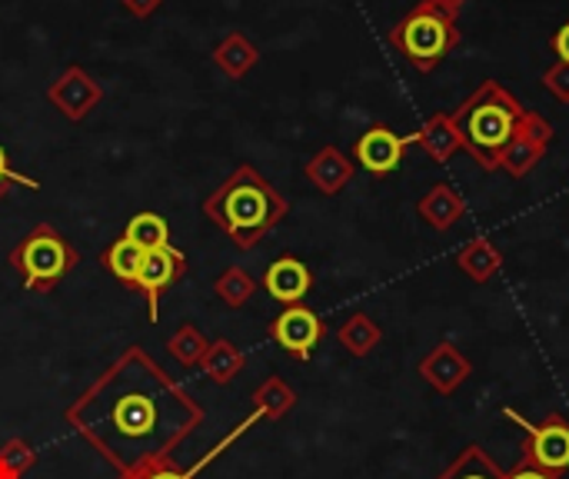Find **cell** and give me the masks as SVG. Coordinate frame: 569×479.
Segmentation results:
<instances>
[{
    "label": "cell",
    "instance_id": "obj_24",
    "mask_svg": "<svg viewBox=\"0 0 569 479\" xmlns=\"http://www.w3.org/2000/svg\"><path fill=\"white\" fill-rule=\"evenodd\" d=\"M207 350H210V340H207V337L200 333V327H193V323L177 327V330L170 333V340H167V353H170L183 370L200 367L203 357H207Z\"/></svg>",
    "mask_w": 569,
    "mask_h": 479
},
{
    "label": "cell",
    "instance_id": "obj_26",
    "mask_svg": "<svg viewBox=\"0 0 569 479\" xmlns=\"http://www.w3.org/2000/svg\"><path fill=\"white\" fill-rule=\"evenodd\" d=\"M213 293L223 300V307L240 310L253 300L257 293V280L243 270V267H227L217 280H213Z\"/></svg>",
    "mask_w": 569,
    "mask_h": 479
},
{
    "label": "cell",
    "instance_id": "obj_17",
    "mask_svg": "<svg viewBox=\"0 0 569 479\" xmlns=\"http://www.w3.org/2000/svg\"><path fill=\"white\" fill-rule=\"evenodd\" d=\"M257 60H260L257 43H253L247 33H240V30H230V33L213 47V67H217L223 77H230V80H243V77L257 67Z\"/></svg>",
    "mask_w": 569,
    "mask_h": 479
},
{
    "label": "cell",
    "instance_id": "obj_3",
    "mask_svg": "<svg viewBox=\"0 0 569 479\" xmlns=\"http://www.w3.org/2000/svg\"><path fill=\"white\" fill-rule=\"evenodd\" d=\"M390 47L420 73H433L463 40L460 23L453 13L440 10L430 0H420L407 17H400L390 33Z\"/></svg>",
    "mask_w": 569,
    "mask_h": 479
},
{
    "label": "cell",
    "instance_id": "obj_5",
    "mask_svg": "<svg viewBox=\"0 0 569 479\" xmlns=\"http://www.w3.org/2000/svg\"><path fill=\"white\" fill-rule=\"evenodd\" d=\"M503 417L510 423H517L523 430V463L537 467V470H547V473H557L563 477L569 473V420L563 413H550L547 420L533 423L527 420L523 413L517 410H503Z\"/></svg>",
    "mask_w": 569,
    "mask_h": 479
},
{
    "label": "cell",
    "instance_id": "obj_12",
    "mask_svg": "<svg viewBox=\"0 0 569 479\" xmlns=\"http://www.w3.org/2000/svg\"><path fill=\"white\" fill-rule=\"evenodd\" d=\"M473 373V363L463 357V350L457 343H440L433 347L423 360H420V377L430 383V390H437L440 397L457 393Z\"/></svg>",
    "mask_w": 569,
    "mask_h": 479
},
{
    "label": "cell",
    "instance_id": "obj_16",
    "mask_svg": "<svg viewBox=\"0 0 569 479\" xmlns=\"http://www.w3.org/2000/svg\"><path fill=\"white\" fill-rule=\"evenodd\" d=\"M407 140H410V147L417 143L433 163H447L457 150H463L460 130L453 123V113H443V110L433 113V117H427L417 133H407Z\"/></svg>",
    "mask_w": 569,
    "mask_h": 479
},
{
    "label": "cell",
    "instance_id": "obj_11",
    "mask_svg": "<svg viewBox=\"0 0 569 479\" xmlns=\"http://www.w3.org/2000/svg\"><path fill=\"white\" fill-rule=\"evenodd\" d=\"M410 140L400 137L387 123H370L357 140H353V163H360L373 177H390L403 163Z\"/></svg>",
    "mask_w": 569,
    "mask_h": 479
},
{
    "label": "cell",
    "instance_id": "obj_13",
    "mask_svg": "<svg viewBox=\"0 0 569 479\" xmlns=\"http://www.w3.org/2000/svg\"><path fill=\"white\" fill-rule=\"evenodd\" d=\"M260 287L283 307H293V303H303V297L313 290V270L297 260V257H277L263 277H260Z\"/></svg>",
    "mask_w": 569,
    "mask_h": 479
},
{
    "label": "cell",
    "instance_id": "obj_18",
    "mask_svg": "<svg viewBox=\"0 0 569 479\" xmlns=\"http://www.w3.org/2000/svg\"><path fill=\"white\" fill-rule=\"evenodd\" d=\"M457 267L460 273H467L473 283H490L500 270H503V250L487 240V237H477L470 240L460 253H457Z\"/></svg>",
    "mask_w": 569,
    "mask_h": 479
},
{
    "label": "cell",
    "instance_id": "obj_6",
    "mask_svg": "<svg viewBox=\"0 0 569 479\" xmlns=\"http://www.w3.org/2000/svg\"><path fill=\"white\" fill-rule=\"evenodd\" d=\"M150 370H153V363L147 360V353H143V360H140V377L133 380V390L130 387H123V377H120V370L113 367L110 373H113V380L120 383V393L113 397L117 400V423L120 427H113L117 430V437L123 440V443H143V440H150L153 437V420H157V397L153 393H143V383H147V377H150Z\"/></svg>",
    "mask_w": 569,
    "mask_h": 479
},
{
    "label": "cell",
    "instance_id": "obj_30",
    "mask_svg": "<svg viewBox=\"0 0 569 479\" xmlns=\"http://www.w3.org/2000/svg\"><path fill=\"white\" fill-rule=\"evenodd\" d=\"M120 3H123V10H127V13H133L137 20L153 17V13L163 7V0H120Z\"/></svg>",
    "mask_w": 569,
    "mask_h": 479
},
{
    "label": "cell",
    "instance_id": "obj_15",
    "mask_svg": "<svg viewBox=\"0 0 569 479\" xmlns=\"http://www.w3.org/2000/svg\"><path fill=\"white\" fill-rule=\"evenodd\" d=\"M417 213L427 227H433L437 233L453 230L463 217H467V200L453 183H433L420 200H417Z\"/></svg>",
    "mask_w": 569,
    "mask_h": 479
},
{
    "label": "cell",
    "instance_id": "obj_10",
    "mask_svg": "<svg viewBox=\"0 0 569 479\" xmlns=\"http://www.w3.org/2000/svg\"><path fill=\"white\" fill-rule=\"evenodd\" d=\"M187 277V257L170 243L163 250H147L143 263H140V277H137V290L147 300V320L157 323L160 320V297L180 280Z\"/></svg>",
    "mask_w": 569,
    "mask_h": 479
},
{
    "label": "cell",
    "instance_id": "obj_8",
    "mask_svg": "<svg viewBox=\"0 0 569 479\" xmlns=\"http://www.w3.org/2000/svg\"><path fill=\"white\" fill-rule=\"evenodd\" d=\"M550 143H553V123L543 113L527 110L523 123L517 127V133H513L503 160H500V170H507L513 180L530 177L540 167V160L547 157Z\"/></svg>",
    "mask_w": 569,
    "mask_h": 479
},
{
    "label": "cell",
    "instance_id": "obj_21",
    "mask_svg": "<svg viewBox=\"0 0 569 479\" xmlns=\"http://www.w3.org/2000/svg\"><path fill=\"white\" fill-rule=\"evenodd\" d=\"M337 340H340V347H343L350 357L363 360V357H370V353L380 347L383 330H380V323H377L370 313H353V317H347V320L340 323Z\"/></svg>",
    "mask_w": 569,
    "mask_h": 479
},
{
    "label": "cell",
    "instance_id": "obj_4",
    "mask_svg": "<svg viewBox=\"0 0 569 479\" xmlns=\"http://www.w3.org/2000/svg\"><path fill=\"white\" fill-rule=\"evenodd\" d=\"M7 263L20 273L27 293H53L80 263V250L53 223H37L17 240V247L7 253Z\"/></svg>",
    "mask_w": 569,
    "mask_h": 479
},
{
    "label": "cell",
    "instance_id": "obj_20",
    "mask_svg": "<svg viewBox=\"0 0 569 479\" xmlns=\"http://www.w3.org/2000/svg\"><path fill=\"white\" fill-rule=\"evenodd\" d=\"M253 413L257 420H270L280 423L293 407H297V390L283 380V377H267L257 390H253Z\"/></svg>",
    "mask_w": 569,
    "mask_h": 479
},
{
    "label": "cell",
    "instance_id": "obj_33",
    "mask_svg": "<svg viewBox=\"0 0 569 479\" xmlns=\"http://www.w3.org/2000/svg\"><path fill=\"white\" fill-rule=\"evenodd\" d=\"M430 3H437L440 10H447V13H453V17L467 7V0H430Z\"/></svg>",
    "mask_w": 569,
    "mask_h": 479
},
{
    "label": "cell",
    "instance_id": "obj_32",
    "mask_svg": "<svg viewBox=\"0 0 569 479\" xmlns=\"http://www.w3.org/2000/svg\"><path fill=\"white\" fill-rule=\"evenodd\" d=\"M550 47H553V53H557V60H567L569 63V20L550 37Z\"/></svg>",
    "mask_w": 569,
    "mask_h": 479
},
{
    "label": "cell",
    "instance_id": "obj_27",
    "mask_svg": "<svg viewBox=\"0 0 569 479\" xmlns=\"http://www.w3.org/2000/svg\"><path fill=\"white\" fill-rule=\"evenodd\" d=\"M37 467V450L13 437L0 447V479H23L30 470Z\"/></svg>",
    "mask_w": 569,
    "mask_h": 479
},
{
    "label": "cell",
    "instance_id": "obj_1",
    "mask_svg": "<svg viewBox=\"0 0 569 479\" xmlns=\"http://www.w3.org/2000/svg\"><path fill=\"white\" fill-rule=\"evenodd\" d=\"M290 213L287 197L250 163H240L213 193L203 200V217L223 230L237 250H253L273 227Z\"/></svg>",
    "mask_w": 569,
    "mask_h": 479
},
{
    "label": "cell",
    "instance_id": "obj_7",
    "mask_svg": "<svg viewBox=\"0 0 569 479\" xmlns=\"http://www.w3.org/2000/svg\"><path fill=\"white\" fill-rule=\"evenodd\" d=\"M267 333L283 353L307 363L313 357V350L327 340V323H323V317L317 310H310L303 303H293V307H283V313L270 320Z\"/></svg>",
    "mask_w": 569,
    "mask_h": 479
},
{
    "label": "cell",
    "instance_id": "obj_25",
    "mask_svg": "<svg viewBox=\"0 0 569 479\" xmlns=\"http://www.w3.org/2000/svg\"><path fill=\"white\" fill-rule=\"evenodd\" d=\"M123 237L133 240V243L143 247V250H163V247H170V223H167L160 213L143 210V213H133V217H130Z\"/></svg>",
    "mask_w": 569,
    "mask_h": 479
},
{
    "label": "cell",
    "instance_id": "obj_9",
    "mask_svg": "<svg viewBox=\"0 0 569 479\" xmlns=\"http://www.w3.org/2000/svg\"><path fill=\"white\" fill-rule=\"evenodd\" d=\"M47 100H50L67 120H83V117H90V110L103 100V87H100V80H97L90 70H83L80 63H70V67H63V70L53 77V83L47 87Z\"/></svg>",
    "mask_w": 569,
    "mask_h": 479
},
{
    "label": "cell",
    "instance_id": "obj_2",
    "mask_svg": "<svg viewBox=\"0 0 569 479\" xmlns=\"http://www.w3.org/2000/svg\"><path fill=\"white\" fill-rule=\"evenodd\" d=\"M527 107L500 83V80H483L457 110L453 123L460 130L463 150L483 167V170H500V160L523 123Z\"/></svg>",
    "mask_w": 569,
    "mask_h": 479
},
{
    "label": "cell",
    "instance_id": "obj_29",
    "mask_svg": "<svg viewBox=\"0 0 569 479\" xmlns=\"http://www.w3.org/2000/svg\"><path fill=\"white\" fill-rule=\"evenodd\" d=\"M10 187H27V190H40V180L37 177H27V173H17L10 167V153L0 147V200L10 193Z\"/></svg>",
    "mask_w": 569,
    "mask_h": 479
},
{
    "label": "cell",
    "instance_id": "obj_28",
    "mask_svg": "<svg viewBox=\"0 0 569 479\" xmlns=\"http://www.w3.org/2000/svg\"><path fill=\"white\" fill-rule=\"evenodd\" d=\"M540 83H543V90H547V93H553L560 103H569V63L567 60H557V63H550V67L543 70Z\"/></svg>",
    "mask_w": 569,
    "mask_h": 479
},
{
    "label": "cell",
    "instance_id": "obj_19",
    "mask_svg": "<svg viewBox=\"0 0 569 479\" xmlns=\"http://www.w3.org/2000/svg\"><path fill=\"white\" fill-rule=\"evenodd\" d=\"M243 367H247V357L240 353V347L233 343V340H227V337H217L213 343H210V350H207V357H203V363L197 367L213 387H227V383H233L240 373H243Z\"/></svg>",
    "mask_w": 569,
    "mask_h": 479
},
{
    "label": "cell",
    "instance_id": "obj_14",
    "mask_svg": "<svg viewBox=\"0 0 569 479\" xmlns=\"http://www.w3.org/2000/svg\"><path fill=\"white\" fill-rule=\"evenodd\" d=\"M353 173H357V163H353V157H347L340 147H320L307 163H303V177L310 180V187L313 190H320L323 197H337L340 190H347L350 187V180H353Z\"/></svg>",
    "mask_w": 569,
    "mask_h": 479
},
{
    "label": "cell",
    "instance_id": "obj_31",
    "mask_svg": "<svg viewBox=\"0 0 569 479\" xmlns=\"http://www.w3.org/2000/svg\"><path fill=\"white\" fill-rule=\"evenodd\" d=\"M507 479H563L557 477V473H547V470H537V467H530V463H517L513 470H507Z\"/></svg>",
    "mask_w": 569,
    "mask_h": 479
},
{
    "label": "cell",
    "instance_id": "obj_34",
    "mask_svg": "<svg viewBox=\"0 0 569 479\" xmlns=\"http://www.w3.org/2000/svg\"><path fill=\"white\" fill-rule=\"evenodd\" d=\"M120 479H140L137 477V470H133V467H127V470H123V477Z\"/></svg>",
    "mask_w": 569,
    "mask_h": 479
},
{
    "label": "cell",
    "instance_id": "obj_23",
    "mask_svg": "<svg viewBox=\"0 0 569 479\" xmlns=\"http://www.w3.org/2000/svg\"><path fill=\"white\" fill-rule=\"evenodd\" d=\"M437 479H507V470H500V463L480 443H467Z\"/></svg>",
    "mask_w": 569,
    "mask_h": 479
},
{
    "label": "cell",
    "instance_id": "obj_22",
    "mask_svg": "<svg viewBox=\"0 0 569 479\" xmlns=\"http://www.w3.org/2000/svg\"><path fill=\"white\" fill-rule=\"evenodd\" d=\"M143 257H147V250L143 247H137L133 240H127L123 233L113 240V243H107V250L100 253V267L103 270H110L123 287H137V277H140V263H143Z\"/></svg>",
    "mask_w": 569,
    "mask_h": 479
}]
</instances>
